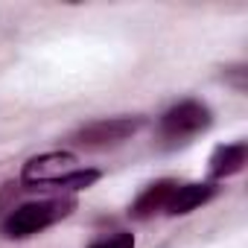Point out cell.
<instances>
[{"mask_svg": "<svg viewBox=\"0 0 248 248\" xmlns=\"http://www.w3.org/2000/svg\"><path fill=\"white\" fill-rule=\"evenodd\" d=\"M213 196H216V187L210 181H204V184H199V181L196 184H178V190L172 193V199L167 204V213L170 216H184V213L207 204Z\"/></svg>", "mask_w": 248, "mask_h": 248, "instance_id": "cell-7", "label": "cell"}, {"mask_svg": "<svg viewBox=\"0 0 248 248\" xmlns=\"http://www.w3.org/2000/svg\"><path fill=\"white\" fill-rule=\"evenodd\" d=\"M73 207H76L73 196H59V199H44V202H27V204L15 207L3 219V236H9V239L32 236V233L56 225L59 219H64Z\"/></svg>", "mask_w": 248, "mask_h": 248, "instance_id": "cell-1", "label": "cell"}, {"mask_svg": "<svg viewBox=\"0 0 248 248\" xmlns=\"http://www.w3.org/2000/svg\"><path fill=\"white\" fill-rule=\"evenodd\" d=\"M88 248H135V236L129 231H114V233H105V236L93 239Z\"/></svg>", "mask_w": 248, "mask_h": 248, "instance_id": "cell-9", "label": "cell"}, {"mask_svg": "<svg viewBox=\"0 0 248 248\" xmlns=\"http://www.w3.org/2000/svg\"><path fill=\"white\" fill-rule=\"evenodd\" d=\"M93 181H99V170H73L70 175H64L62 181L53 184V190L62 193H76V190H88Z\"/></svg>", "mask_w": 248, "mask_h": 248, "instance_id": "cell-8", "label": "cell"}, {"mask_svg": "<svg viewBox=\"0 0 248 248\" xmlns=\"http://www.w3.org/2000/svg\"><path fill=\"white\" fill-rule=\"evenodd\" d=\"M76 167V155L73 152H44L35 155L24 164L21 170V181L24 184H41V187H53L56 181H62L64 175H70Z\"/></svg>", "mask_w": 248, "mask_h": 248, "instance_id": "cell-4", "label": "cell"}, {"mask_svg": "<svg viewBox=\"0 0 248 248\" xmlns=\"http://www.w3.org/2000/svg\"><path fill=\"white\" fill-rule=\"evenodd\" d=\"M245 161H248V143H245V140L216 146L213 155H210V178H213V181H219V178H231V175L242 172Z\"/></svg>", "mask_w": 248, "mask_h": 248, "instance_id": "cell-6", "label": "cell"}, {"mask_svg": "<svg viewBox=\"0 0 248 248\" xmlns=\"http://www.w3.org/2000/svg\"><path fill=\"white\" fill-rule=\"evenodd\" d=\"M175 190H178V181H172V178L155 181V184H149V187L135 199V204H132L129 213H132L135 219H152L155 213L167 210V204H170V199H172Z\"/></svg>", "mask_w": 248, "mask_h": 248, "instance_id": "cell-5", "label": "cell"}, {"mask_svg": "<svg viewBox=\"0 0 248 248\" xmlns=\"http://www.w3.org/2000/svg\"><path fill=\"white\" fill-rule=\"evenodd\" d=\"M143 117H111V120H93L88 126H82L73 135L76 146L85 149H105V146H117L123 140H129L135 132L143 129Z\"/></svg>", "mask_w": 248, "mask_h": 248, "instance_id": "cell-3", "label": "cell"}, {"mask_svg": "<svg viewBox=\"0 0 248 248\" xmlns=\"http://www.w3.org/2000/svg\"><path fill=\"white\" fill-rule=\"evenodd\" d=\"M204 129H210V108L196 99H184L161 117V135L164 140H172V143H184L202 135Z\"/></svg>", "mask_w": 248, "mask_h": 248, "instance_id": "cell-2", "label": "cell"}]
</instances>
